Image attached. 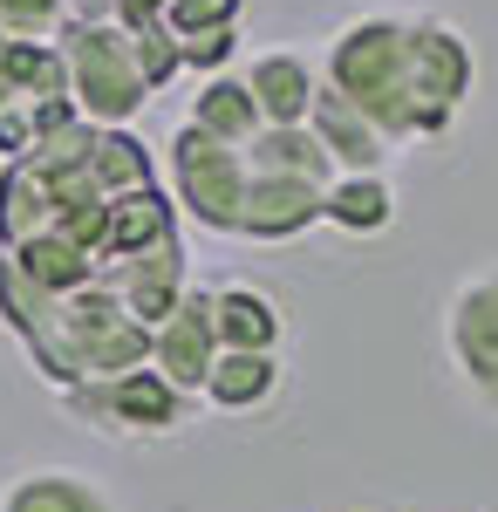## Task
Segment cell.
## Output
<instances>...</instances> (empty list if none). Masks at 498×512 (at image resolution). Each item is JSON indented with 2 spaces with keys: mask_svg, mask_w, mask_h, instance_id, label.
Segmentation results:
<instances>
[{
  "mask_svg": "<svg viewBox=\"0 0 498 512\" xmlns=\"http://www.w3.org/2000/svg\"><path fill=\"white\" fill-rule=\"evenodd\" d=\"M321 219L342 226V233H383L396 219V198H389L383 171H342L328 185V198H321Z\"/></svg>",
  "mask_w": 498,
  "mask_h": 512,
  "instance_id": "cell-16",
  "label": "cell"
},
{
  "mask_svg": "<svg viewBox=\"0 0 498 512\" xmlns=\"http://www.w3.org/2000/svg\"><path fill=\"white\" fill-rule=\"evenodd\" d=\"M246 89H253V103H260L267 123H307L321 82H314V69H307L301 55H260L246 69Z\"/></svg>",
  "mask_w": 498,
  "mask_h": 512,
  "instance_id": "cell-14",
  "label": "cell"
},
{
  "mask_svg": "<svg viewBox=\"0 0 498 512\" xmlns=\"http://www.w3.org/2000/svg\"><path fill=\"white\" fill-rule=\"evenodd\" d=\"M451 355H458L464 383L498 410V267L471 274L451 301Z\"/></svg>",
  "mask_w": 498,
  "mask_h": 512,
  "instance_id": "cell-7",
  "label": "cell"
},
{
  "mask_svg": "<svg viewBox=\"0 0 498 512\" xmlns=\"http://www.w3.org/2000/svg\"><path fill=\"white\" fill-rule=\"evenodd\" d=\"M219 362V328H212V294L192 287L171 315L157 321V349H151V369L185 396H205V376Z\"/></svg>",
  "mask_w": 498,
  "mask_h": 512,
  "instance_id": "cell-6",
  "label": "cell"
},
{
  "mask_svg": "<svg viewBox=\"0 0 498 512\" xmlns=\"http://www.w3.org/2000/svg\"><path fill=\"white\" fill-rule=\"evenodd\" d=\"M417 76H423L430 110L458 117L464 89H471V48H464L458 28H444V21H417Z\"/></svg>",
  "mask_w": 498,
  "mask_h": 512,
  "instance_id": "cell-12",
  "label": "cell"
},
{
  "mask_svg": "<svg viewBox=\"0 0 498 512\" xmlns=\"http://www.w3.org/2000/svg\"><path fill=\"white\" fill-rule=\"evenodd\" d=\"M307 130L321 137V151L335 158V171H383L389 158V137L362 117L348 96H335L328 82L314 89V110H307Z\"/></svg>",
  "mask_w": 498,
  "mask_h": 512,
  "instance_id": "cell-8",
  "label": "cell"
},
{
  "mask_svg": "<svg viewBox=\"0 0 498 512\" xmlns=\"http://www.w3.org/2000/svg\"><path fill=\"white\" fill-rule=\"evenodd\" d=\"M280 390V362L273 355H246V349H219L212 376H205V403L212 410H253Z\"/></svg>",
  "mask_w": 498,
  "mask_h": 512,
  "instance_id": "cell-17",
  "label": "cell"
},
{
  "mask_svg": "<svg viewBox=\"0 0 498 512\" xmlns=\"http://www.w3.org/2000/svg\"><path fill=\"white\" fill-rule=\"evenodd\" d=\"M239 0H164V28L185 41V35H212V28H232Z\"/></svg>",
  "mask_w": 498,
  "mask_h": 512,
  "instance_id": "cell-20",
  "label": "cell"
},
{
  "mask_svg": "<svg viewBox=\"0 0 498 512\" xmlns=\"http://www.w3.org/2000/svg\"><path fill=\"white\" fill-rule=\"evenodd\" d=\"M164 21V0H116V28H130V35H144Z\"/></svg>",
  "mask_w": 498,
  "mask_h": 512,
  "instance_id": "cell-23",
  "label": "cell"
},
{
  "mask_svg": "<svg viewBox=\"0 0 498 512\" xmlns=\"http://www.w3.org/2000/svg\"><path fill=\"white\" fill-rule=\"evenodd\" d=\"M328 89L348 96L362 117L376 123L396 144H417V137H437L444 130V110H430L417 76V21H389V14H369L342 28V41L328 48Z\"/></svg>",
  "mask_w": 498,
  "mask_h": 512,
  "instance_id": "cell-1",
  "label": "cell"
},
{
  "mask_svg": "<svg viewBox=\"0 0 498 512\" xmlns=\"http://www.w3.org/2000/svg\"><path fill=\"white\" fill-rule=\"evenodd\" d=\"M253 185V164L246 151H232L219 137H205L198 123H185L171 137V205H185L198 226L212 233H239V205Z\"/></svg>",
  "mask_w": 498,
  "mask_h": 512,
  "instance_id": "cell-3",
  "label": "cell"
},
{
  "mask_svg": "<svg viewBox=\"0 0 498 512\" xmlns=\"http://www.w3.org/2000/svg\"><path fill=\"white\" fill-rule=\"evenodd\" d=\"M69 96V62L55 41H14L0 35V110H35Z\"/></svg>",
  "mask_w": 498,
  "mask_h": 512,
  "instance_id": "cell-10",
  "label": "cell"
},
{
  "mask_svg": "<svg viewBox=\"0 0 498 512\" xmlns=\"http://www.w3.org/2000/svg\"><path fill=\"white\" fill-rule=\"evenodd\" d=\"M192 123L205 130V137L232 144V151H246V144L267 130V117H260V103H253L246 76H205V89L192 96Z\"/></svg>",
  "mask_w": 498,
  "mask_h": 512,
  "instance_id": "cell-13",
  "label": "cell"
},
{
  "mask_svg": "<svg viewBox=\"0 0 498 512\" xmlns=\"http://www.w3.org/2000/svg\"><path fill=\"white\" fill-rule=\"evenodd\" d=\"M137 69H144V82H151V89H164V82L185 69V48H178V35H171L164 21L137 35Z\"/></svg>",
  "mask_w": 498,
  "mask_h": 512,
  "instance_id": "cell-21",
  "label": "cell"
},
{
  "mask_svg": "<svg viewBox=\"0 0 498 512\" xmlns=\"http://www.w3.org/2000/svg\"><path fill=\"white\" fill-rule=\"evenodd\" d=\"M55 48H62V62H69V103H76L89 123L123 130V123L151 103V82L137 69V35H130V28H116V21L62 28Z\"/></svg>",
  "mask_w": 498,
  "mask_h": 512,
  "instance_id": "cell-2",
  "label": "cell"
},
{
  "mask_svg": "<svg viewBox=\"0 0 498 512\" xmlns=\"http://www.w3.org/2000/svg\"><path fill=\"white\" fill-rule=\"evenodd\" d=\"M62 28H69V0H0V35L55 41Z\"/></svg>",
  "mask_w": 498,
  "mask_h": 512,
  "instance_id": "cell-19",
  "label": "cell"
},
{
  "mask_svg": "<svg viewBox=\"0 0 498 512\" xmlns=\"http://www.w3.org/2000/svg\"><path fill=\"white\" fill-rule=\"evenodd\" d=\"M0 512H110V499L89 485L82 472H35L7 492Z\"/></svg>",
  "mask_w": 498,
  "mask_h": 512,
  "instance_id": "cell-18",
  "label": "cell"
},
{
  "mask_svg": "<svg viewBox=\"0 0 498 512\" xmlns=\"http://www.w3.org/2000/svg\"><path fill=\"white\" fill-rule=\"evenodd\" d=\"M321 185H307V178H253L246 185V205H239V233L246 239H294L307 233L314 219H321Z\"/></svg>",
  "mask_w": 498,
  "mask_h": 512,
  "instance_id": "cell-9",
  "label": "cell"
},
{
  "mask_svg": "<svg viewBox=\"0 0 498 512\" xmlns=\"http://www.w3.org/2000/svg\"><path fill=\"white\" fill-rule=\"evenodd\" d=\"M103 287H110L116 301H123V315L144 321V328H157V321L171 315L185 294H192V280H185V246H178V233L151 239V246H137L130 260H116L110 274H103Z\"/></svg>",
  "mask_w": 498,
  "mask_h": 512,
  "instance_id": "cell-5",
  "label": "cell"
},
{
  "mask_svg": "<svg viewBox=\"0 0 498 512\" xmlns=\"http://www.w3.org/2000/svg\"><path fill=\"white\" fill-rule=\"evenodd\" d=\"M82 424L116 437H157V431H185L198 417V396L171 390L157 369H130V376H110V383H82V390L62 396Z\"/></svg>",
  "mask_w": 498,
  "mask_h": 512,
  "instance_id": "cell-4",
  "label": "cell"
},
{
  "mask_svg": "<svg viewBox=\"0 0 498 512\" xmlns=\"http://www.w3.org/2000/svg\"><path fill=\"white\" fill-rule=\"evenodd\" d=\"M212 328H219V349L273 355V342H280V308H273L260 287H219L212 294Z\"/></svg>",
  "mask_w": 498,
  "mask_h": 512,
  "instance_id": "cell-15",
  "label": "cell"
},
{
  "mask_svg": "<svg viewBox=\"0 0 498 512\" xmlns=\"http://www.w3.org/2000/svg\"><path fill=\"white\" fill-rule=\"evenodd\" d=\"M246 164H253V178H307V185H321V192L342 178L307 123H267V130L246 144Z\"/></svg>",
  "mask_w": 498,
  "mask_h": 512,
  "instance_id": "cell-11",
  "label": "cell"
},
{
  "mask_svg": "<svg viewBox=\"0 0 498 512\" xmlns=\"http://www.w3.org/2000/svg\"><path fill=\"white\" fill-rule=\"evenodd\" d=\"M232 28H212V35H185L178 48H185V69H198V76H219V62L232 55Z\"/></svg>",
  "mask_w": 498,
  "mask_h": 512,
  "instance_id": "cell-22",
  "label": "cell"
}]
</instances>
